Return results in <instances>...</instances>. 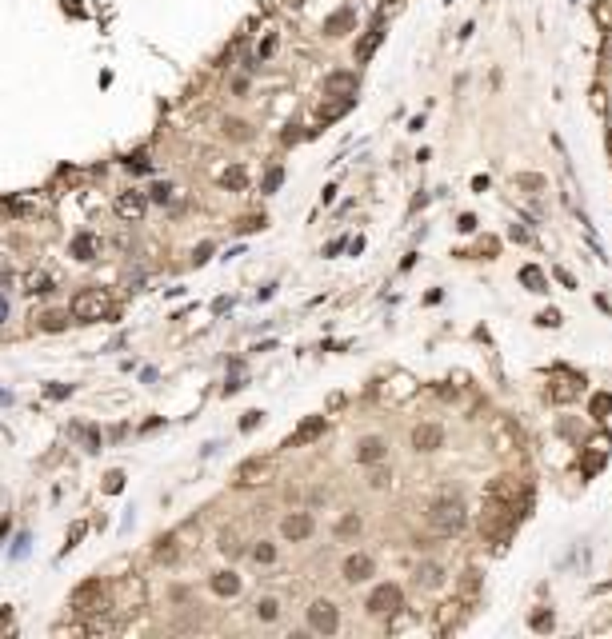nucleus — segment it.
Segmentation results:
<instances>
[{
	"label": "nucleus",
	"mask_w": 612,
	"mask_h": 639,
	"mask_svg": "<svg viewBox=\"0 0 612 639\" xmlns=\"http://www.w3.org/2000/svg\"><path fill=\"white\" fill-rule=\"evenodd\" d=\"M312 531H316V520H312L308 511H288L281 520V535L288 544H301V540H308Z\"/></svg>",
	"instance_id": "obj_7"
},
{
	"label": "nucleus",
	"mask_w": 612,
	"mask_h": 639,
	"mask_svg": "<svg viewBox=\"0 0 612 639\" xmlns=\"http://www.w3.org/2000/svg\"><path fill=\"white\" fill-rule=\"evenodd\" d=\"M233 92H248V76H236V80H233Z\"/></svg>",
	"instance_id": "obj_51"
},
{
	"label": "nucleus",
	"mask_w": 612,
	"mask_h": 639,
	"mask_svg": "<svg viewBox=\"0 0 612 639\" xmlns=\"http://www.w3.org/2000/svg\"><path fill=\"white\" fill-rule=\"evenodd\" d=\"M416 583H421V588H440V583H445V568H440V564H421V568H416Z\"/></svg>",
	"instance_id": "obj_17"
},
{
	"label": "nucleus",
	"mask_w": 612,
	"mask_h": 639,
	"mask_svg": "<svg viewBox=\"0 0 612 639\" xmlns=\"http://www.w3.org/2000/svg\"><path fill=\"white\" fill-rule=\"evenodd\" d=\"M8 619H12V612L4 607V612H0V627H8Z\"/></svg>",
	"instance_id": "obj_54"
},
{
	"label": "nucleus",
	"mask_w": 612,
	"mask_h": 639,
	"mask_svg": "<svg viewBox=\"0 0 612 639\" xmlns=\"http://www.w3.org/2000/svg\"><path fill=\"white\" fill-rule=\"evenodd\" d=\"M264 228V216H248V220H240V232H257Z\"/></svg>",
	"instance_id": "obj_43"
},
{
	"label": "nucleus",
	"mask_w": 612,
	"mask_h": 639,
	"mask_svg": "<svg viewBox=\"0 0 612 639\" xmlns=\"http://www.w3.org/2000/svg\"><path fill=\"white\" fill-rule=\"evenodd\" d=\"M209 256H212V244H200V248H196V256H192V260H196V264H204Z\"/></svg>",
	"instance_id": "obj_49"
},
{
	"label": "nucleus",
	"mask_w": 612,
	"mask_h": 639,
	"mask_svg": "<svg viewBox=\"0 0 612 639\" xmlns=\"http://www.w3.org/2000/svg\"><path fill=\"white\" fill-rule=\"evenodd\" d=\"M152 555H156V564H172L176 559V535H161Z\"/></svg>",
	"instance_id": "obj_23"
},
{
	"label": "nucleus",
	"mask_w": 612,
	"mask_h": 639,
	"mask_svg": "<svg viewBox=\"0 0 612 639\" xmlns=\"http://www.w3.org/2000/svg\"><path fill=\"white\" fill-rule=\"evenodd\" d=\"M209 583H212V592L220 595V599H233V595H240V575H236V571H216Z\"/></svg>",
	"instance_id": "obj_15"
},
{
	"label": "nucleus",
	"mask_w": 612,
	"mask_h": 639,
	"mask_svg": "<svg viewBox=\"0 0 612 639\" xmlns=\"http://www.w3.org/2000/svg\"><path fill=\"white\" fill-rule=\"evenodd\" d=\"M360 527H364V520H360L356 511L340 516V524H336V540H353V535H360Z\"/></svg>",
	"instance_id": "obj_21"
},
{
	"label": "nucleus",
	"mask_w": 612,
	"mask_h": 639,
	"mask_svg": "<svg viewBox=\"0 0 612 639\" xmlns=\"http://www.w3.org/2000/svg\"><path fill=\"white\" fill-rule=\"evenodd\" d=\"M440 444H445V428H440V424H416V428H412V448H416V452L428 456V452H436Z\"/></svg>",
	"instance_id": "obj_9"
},
{
	"label": "nucleus",
	"mask_w": 612,
	"mask_h": 639,
	"mask_svg": "<svg viewBox=\"0 0 612 639\" xmlns=\"http://www.w3.org/2000/svg\"><path fill=\"white\" fill-rule=\"evenodd\" d=\"M520 284L528 288V292H548V280H544L541 268H532V264H524L520 268Z\"/></svg>",
	"instance_id": "obj_19"
},
{
	"label": "nucleus",
	"mask_w": 612,
	"mask_h": 639,
	"mask_svg": "<svg viewBox=\"0 0 612 639\" xmlns=\"http://www.w3.org/2000/svg\"><path fill=\"white\" fill-rule=\"evenodd\" d=\"M604 452H589V456H585V476H596V472H600V468H604Z\"/></svg>",
	"instance_id": "obj_34"
},
{
	"label": "nucleus",
	"mask_w": 612,
	"mask_h": 639,
	"mask_svg": "<svg viewBox=\"0 0 612 639\" xmlns=\"http://www.w3.org/2000/svg\"><path fill=\"white\" fill-rule=\"evenodd\" d=\"M589 411L596 415V420H600V415H612V396L609 391H596V396L589 400Z\"/></svg>",
	"instance_id": "obj_28"
},
{
	"label": "nucleus",
	"mask_w": 612,
	"mask_h": 639,
	"mask_svg": "<svg viewBox=\"0 0 612 639\" xmlns=\"http://www.w3.org/2000/svg\"><path fill=\"white\" fill-rule=\"evenodd\" d=\"M424 520H428V527L436 535H456L460 527L469 524V507H464V500H456V496H440V500L424 511Z\"/></svg>",
	"instance_id": "obj_1"
},
{
	"label": "nucleus",
	"mask_w": 612,
	"mask_h": 639,
	"mask_svg": "<svg viewBox=\"0 0 612 639\" xmlns=\"http://www.w3.org/2000/svg\"><path fill=\"white\" fill-rule=\"evenodd\" d=\"M576 396H580V384H565V380L552 384V400H556V404H572Z\"/></svg>",
	"instance_id": "obj_26"
},
{
	"label": "nucleus",
	"mask_w": 612,
	"mask_h": 639,
	"mask_svg": "<svg viewBox=\"0 0 612 639\" xmlns=\"http://www.w3.org/2000/svg\"><path fill=\"white\" fill-rule=\"evenodd\" d=\"M556 280H561L565 288H576V276H572V272H565V268H556Z\"/></svg>",
	"instance_id": "obj_47"
},
{
	"label": "nucleus",
	"mask_w": 612,
	"mask_h": 639,
	"mask_svg": "<svg viewBox=\"0 0 612 639\" xmlns=\"http://www.w3.org/2000/svg\"><path fill=\"white\" fill-rule=\"evenodd\" d=\"M72 435L84 444V452H100V432L89 428V424H72Z\"/></svg>",
	"instance_id": "obj_20"
},
{
	"label": "nucleus",
	"mask_w": 612,
	"mask_h": 639,
	"mask_svg": "<svg viewBox=\"0 0 612 639\" xmlns=\"http://www.w3.org/2000/svg\"><path fill=\"white\" fill-rule=\"evenodd\" d=\"M120 487H124V472H108V476H104V492H108V496H117Z\"/></svg>",
	"instance_id": "obj_37"
},
{
	"label": "nucleus",
	"mask_w": 612,
	"mask_h": 639,
	"mask_svg": "<svg viewBox=\"0 0 612 639\" xmlns=\"http://www.w3.org/2000/svg\"><path fill=\"white\" fill-rule=\"evenodd\" d=\"M144 208H148V196H144V192H120L117 196V216L120 220H141Z\"/></svg>",
	"instance_id": "obj_13"
},
{
	"label": "nucleus",
	"mask_w": 612,
	"mask_h": 639,
	"mask_svg": "<svg viewBox=\"0 0 612 639\" xmlns=\"http://www.w3.org/2000/svg\"><path fill=\"white\" fill-rule=\"evenodd\" d=\"M401 607H404V592H401V583H377V588L368 592V599H364V612H368V616H377V619L397 616Z\"/></svg>",
	"instance_id": "obj_2"
},
{
	"label": "nucleus",
	"mask_w": 612,
	"mask_h": 639,
	"mask_svg": "<svg viewBox=\"0 0 612 639\" xmlns=\"http://www.w3.org/2000/svg\"><path fill=\"white\" fill-rule=\"evenodd\" d=\"M272 52H276V36H264V45H260V60L272 56Z\"/></svg>",
	"instance_id": "obj_46"
},
{
	"label": "nucleus",
	"mask_w": 612,
	"mask_h": 639,
	"mask_svg": "<svg viewBox=\"0 0 612 639\" xmlns=\"http://www.w3.org/2000/svg\"><path fill=\"white\" fill-rule=\"evenodd\" d=\"M84 531H89V524H84V520H76V524L69 527V548H76V544H80V535H84Z\"/></svg>",
	"instance_id": "obj_39"
},
{
	"label": "nucleus",
	"mask_w": 612,
	"mask_h": 639,
	"mask_svg": "<svg viewBox=\"0 0 612 639\" xmlns=\"http://www.w3.org/2000/svg\"><path fill=\"white\" fill-rule=\"evenodd\" d=\"M600 56H604V60H612V32L604 36V48H600Z\"/></svg>",
	"instance_id": "obj_52"
},
{
	"label": "nucleus",
	"mask_w": 612,
	"mask_h": 639,
	"mask_svg": "<svg viewBox=\"0 0 612 639\" xmlns=\"http://www.w3.org/2000/svg\"><path fill=\"white\" fill-rule=\"evenodd\" d=\"M260 472H264L260 459H244V463L236 468V479H240V483H252V476H260Z\"/></svg>",
	"instance_id": "obj_31"
},
{
	"label": "nucleus",
	"mask_w": 612,
	"mask_h": 639,
	"mask_svg": "<svg viewBox=\"0 0 612 639\" xmlns=\"http://www.w3.org/2000/svg\"><path fill=\"white\" fill-rule=\"evenodd\" d=\"M100 603H104V583H100V579H84V583H76L72 595H69V607L76 616L100 612Z\"/></svg>",
	"instance_id": "obj_5"
},
{
	"label": "nucleus",
	"mask_w": 612,
	"mask_h": 639,
	"mask_svg": "<svg viewBox=\"0 0 612 639\" xmlns=\"http://www.w3.org/2000/svg\"><path fill=\"white\" fill-rule=\"evenodd\" d=\"M517 184L524 188V192H544V188H548V180H544L541 172H520Z\"/></svg>",
	"instance_id": "obj_27"
},
{
	"label": "nucleus",
	"mask_w": 612,
	"mask_h": 639,
	"mask_svg": "<svg viewBox=\"0 0 612 639\" xmlns=\"http://www.w3.org/2000/svg\"><path fill=\"white\" fill-rule=\"evenodd\" d=\"M384 456H388V444H384L380 435H364V439L356 444V463H364V468L384 463Z\"/></svg>",
	"instance_id": "obj_11"
},
{
	"label": "nucleus",
	"mask_w": 612,
	"mask_h": 639,
	"mask_svg": "<svg viewBox=\"0 0 612 639\" xmlns=\"http://www.w3.org/2000/svg\"><path fill=\"white\" fill-rule=\"evenodd\" d=\"M152 200H156V204H168V200H172V184H156V188H152Z\"/></svg>",
	"instance_id": "obj_40"
},
{
	"label": "nucleus",
	"mask_w": 612,
	"mask_h": 639,
	"mask_svg": "<svg viewBox=\"0 0 612 639\" xmlns=\"http://www.w3.org/2000/svg\"><path fill=\"white\" fill-rule=\"evenodd\" d=\"M48 396H52V400H64V396H72V388H64V384H52V388H48Z\"/></svg>",
	"instance_id": "obj_48"
},
{
	"label": "nucleus",
	"mask_w": 612,
	"mask_h": 639,
	"mask_svg": "<svg viewBox=\"0 0 612 639\" xmlns=\"http://www.w3.org/2000/svg\"><path fill=\"white\" fill-rule=\"evenodd\" d=\"M257 619H260V623H272V619H281V603H276L272 595H264V599L257 603Z\"/></svg>",
	"instance_id": "obj_24"
},
{
	"label": "nucleus",
	"mask_w": 612,
	"mask_h": 639,
	"mask_svg": "<svg viewBox=\"0 0 612 639\" xmlns=\"http://www.w3.org/2000/svg\"><path fill=\"white\" fill-rule=\"evenodd\" d=\"M260 420H264V411H244V420H240V432H252Z\"/></svg>",
	"instance_id": "obj_38"
},
{
	"label": "nucleus",
	"mask_w": 612,
	"mask_h": 639,
	"mask_svg": "<svg viewBox=\"0 0 612 639\" xmlns=\"http://www.w3.org/2000/svg\"><path fill=\"white\" fill-rule=\"evenodd\" d=\"M537 320V328H561V312H552V308H544L541 316H532Z\"/></svg>",
	"instance_id": "obj_36"
},
{
	"label": "nucleus",
	"mask_w": 612,
	"mask_h": 639,
	"mask_svg": "<svg viewBox=\"0 0 612 639\" xmlns=\"http://www.w3.org/2000/svg\"><path fill=\"white\" fill-rule=\"evenodd\" d=\"M380 40H384V24L377 21L373 28H368V32H364V36H360V45H356V60L364 64V60H368V56H373V52L380 48Z\"/></svg>",
	"instance_id": "obj_16"
},
{
	"label": "nucleus",
	"mask_w": 612,
	"mask_h": 639,
	"mask_svg": "<svg viewBox=\"0 0 612 639\" xmlns=\"http://www.w3.org/2000/svg\"><path fill=\"white\" fill-rule=\"evenodd\" d=\"M113 312V300L104 288H84L72 296V320H100Z\"/></svg>",
	"instance_id": "obj_3"
},
{
	"label": "nucleus",
	"mask_w": 612,
	"mask_h": 639,
	"mask_svg": "<svg viewBox=\"0 0 612 639\" xmlns=\"http://www.w3.org/2000/svg\"><path fill=\"white\" fill-rule=\"evenodd\" d=\"M4 320H8V300L0 296V324H4Z\"/></svg>",
	"instance_id": "obj_53"
},
{
	"label": "nucleus",
	"mask_w": 612,
	"mask_h": 639,
	"mask_svg": "<svg viewBox=\"0 0 612 639\" xmlns=\"http://www.w3.org/2000/svg\"><path fill=\"white\" fill-rule=\"evenodd\" d=\"M281 184H284V168H268V176H264V184H260V188H264V192H276Z\"/></svg>",
	"instance_id": "obj_35"
},
{
	"label": "nucleus",
	"mask_w": 612,
	"mask_h": 639,
	"mask_svg": "<svg viewBox=\"0 0 612 639\" xmlns=\"http://www.w3.org/2000/svg\"><path fill=\"white\" fill-rule=\"evenodd\" d=\"M360 72H329L325 76V96H356Z\"/></svg>",
	"instance_id": "obj_10"
},
{
	"label": "nucleus",
	"mask_w": 612,
	"mask_h": 639,
	"mask_svg": "<svg viewBox=\"0 0 612 639\" xmlns=\"http://www.w3.org/2000/svg\"><path fill=\"white\" fill-rule=\"evenodd\" d=\"M220 184H224V188H233V192H244V188H248V172H244L240 164H233V168L220 176Z\"/></svg>",
	"instance_id": "obj_22"
},
{
	"label": "nucleus",
	"mask_w": 612,
	"mask_h": 639,
	"mask_svg": "<svg viewBox=\"0 0 612 639\" xmlns=\"http://www.w3.org/2000/svg\"><path fill=\"white\" fill-rule=\"evenodd\" d=\"M528 627H532V631H552V627H556V616H552L548 607H541V612L528 616Z\"/></svg>",
	"instance_id": "obj_25"
},
{
	"label": "nucleus",
	"mask_w": 612,
	"mask_h": 639,
	"mask_svg": "<svg viewBox=\"0 0 612 639\" xmlns=\"http://www.w3.org/2000/svg\"><path fill=\"white\" fill-rule=\"evenodd\" d=\"M28 292H48V276H28Z\"/></svg>",
	"instance_id": "obj_42"
},
{
	"label": "nucleus",
	"mask_w": 612,
	"mask_h": 639,
	"mask_svg": "<svg viewBox=\"0 0 612 639\" xmlns=\"http://www.w3.org/2000/svg\"><path fill=\"white\" fill-rule=\"evenodd\" d=\"M392 483V476H388V468H380V463H373V476H368V487H388Z\"/></svg>",
	"instance_id": "obj_33"
},
{
	"label": "nucleus",
	"mask_w": 612,
	"mask_h": 639,
	"mask_svg": "<svg viewBox=\"0 0 612 639\" xmlns=\"http://www.w3.org/2000/svg\"><path fill=\"white\" fill-rule=\"evenodd\" d=\"M305 619L316 636H336V631H340V607H336L332 599H312Z\"/></svg>",
	"instance_id": "obj_4"
},
{
	"label": "nucleus",
	"mask_w": 612,
	"mask_h": 639,
	"mask_svg": "<svg viewBox=\"0 0 612 639\" xmlns=\"http://www.w3.org/2000/svg\"><path fill=\"white\" fill-rule=\"evenodd\" d=\"M224 136L228 140H252V128L244 120H224Z\"/></svg>",
	"instance_id": "obj_29"
},
{
	"label": "nucleus",
	"mask_w": 612,
	"mask_h": 639,
	"mask_svg": "<svg viewBox=\"0 0 612 639\" xmlns=\"http://www.w3.org/2000/svg\"><path fill=\"white\" fill-rule=\"evenodd\" d=\"M456 232H476V216H472V212H464V216L456 220Z\"/></svg>",
	"instance_id": "obj_41"
},
{
	"label": "nucleus",
	"mask_w": 612,
	"mask_h": 639,
	"mask_svg": "<svg viewBox=\"0 0 612 639\" xmlns=\"http://www.w3.org/2000/svg\"><path fill=\"white\" fill-rule=\"evenodd\" d=\"M340 575H344L349 583H364V579H373V575H377V559H373L368 551H353V555H344Z\"/></svg>",
	"instance_id": "obj_6"
},
{
	"label": "nucleus",
	"mask_w": 612,
	"mask_h": 639,
	"mask_svg": "<svg viewBox=\"0 0 612 639\" xmlns=\"http://www.w3.org/2000/svg\"><path fill=\"white\" fill-rule=\"evenodd\" d=\"M508 236H513L517 244H528V240H532V236H528V228H520V224H513V228H508Z\"/></svg>",
	"instance_id": "obj_44"
},
{
	"label": "nucleus",
	"mask_w": 612,
	"mask_h": 639,
	"mask_svg": "<svg viewBox=\"0 0 612 639\" xmlns=\"http://www.w3.org/2000/svg\"><path fill=\"white\" fill-rule=\"evenodd\" d=\"M64 324H69V312H45V320H40L45 332H60Z\"/></svg>",
	"instance_id": "obj_32"
},
{
	"label": "nucleus",
	"mask_w": 612,
	"mask_h": 639,
	"mask_svg": "<svg viewBox=\"0 0 612 639\" xmlns=\"http://www.w3.org/2000/svg\"><path fill=\"white\" fill-rule=\"evenodd\" d=\"M353 108H356V96H329V104H320V124L340 120V116L353 112Z\"/></svg>",
	"instance_id": "obj_14"
},
{
	"label": "nucleus",
	"mask_w": 612,
	"mask_h": 639,
	"mask_svg": "<svg viewBox=\"0 0 612 639\" xmlns=\"http://www.w3.org/2000/svg\"><path fill=\"white\" fill-rule=\"evenodd\" d=\"M305 136V132H296V124H292V128H288V132H284V144H296V140Z\"/></svg>",
	"instance_id": "obj_50"
},
{
	"label": "nucleus",
	"mask_w": 612,
	"mask_h": 639,
	"mask_svg": "<svg viewBox=\"0 0 612 639\" xmlns=\"http://www.w3.org/2000/svg\"><path fill=\"white\" fill-rule=\"evenodd\" d=\"M353 28H356V12L344 4V8H336L329 21H325V36H329V40H336V36H349Z\"/></svg>",
	"instance_id": "obj_12"
},
{
	"label": "nucleus",
	"mask_w": 612,
	"mask_h": 639,
	"mask_svg": "<svg viewBox=\"0 0 612 639\" xmlns=\"http://www.w3.org/2000/svg\"><path fill=\"white\" fill-rule=\"evenodd\" d=\"M480 588V571H464V592H476Z\"/></svg>",
	"instance_id": "obj_45"
},
{
	"label": "nucleus",
	"mask_w": 612,
	"mask_h": 639,
	"mask_svg": "<svg viewBox=\"0 0 612 639\" xmlns=\"http://www.w3.org/2000/svg\"><path fill=\"white\" fill-rule=\"evenodd\" d=\"M252 559H257V564H264V568H268V564H276V544L260 540L257 548H252Z\"/></svg>",
	"instance_id": "obj_30"
},
{
	"label": "nucleus",
	"mask_w": 612,
	"mask_h": 639,
	"mask_svg": "<svg viewBox=\"0 0 612 639\" xmlns=\"http://www.w3.org/2000/svg\"><path fill=\"white\" fill-rule=\"evenodd\" d=\"M96 248H100V244H96V236H93V232H80V236L72 240V256H76V260H93Z\"/></svg>",
	"instance_id": "obj_18"
},
{
	"label": "nucleus",
	"mask_w": 612,
	"mask_h": 639,
	"mask_svg": "<svg viewBox=\"0 0 612 639\" xmlns=\"http://www.w3.org/2000/svg\"><path fill=\"white\" fill-rule=\"evenodd\" d=\"M325 428H329V420H325V415H308V420H301V428L288 435V444H284V448H305V444H312V439H320V435H325Z\"/></svg>",
	"instance_id": "obj_8"
}]
</instances>
